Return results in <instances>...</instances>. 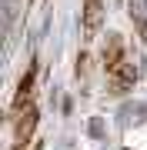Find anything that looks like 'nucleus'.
<instances>
[{
    "label": "nucleus",
    "instance_id": "obj_1",
    "mask_svg": "<svg viewBox=\"0 0 147 150\" xmlns=\"http://www.w3.org/2000/svg\"><path fill=\"white\" fill-rule=\"evenodd\" d=\"M33 80H37V64H30V67H27V74L20 77V87H17V97H13V113H20V110H27V107H30Z\"/></svg>",
    "mask_w": 147,
    "mask_h": 150
},
{
    "label": "nucleus",
    "instance_id": "obj_2",
    "mask_svg": "<svg viewBox=\"0 0 147 150\" xmlns=\"http://www.w3.org/2000/svg\"><path fill=\"white\" fill-rule=\"evenodd\" d=\"M84 37H97L100 23H104V4L100 0H84Z\"/></svg>",
    "mask_w": 147,
    "mask_h": 150
},
{
    "label": "nucleus",
    "instance_id": "obj_3",
    "mask_svg": "<svg viewBox=\"0 0 147 150\" xmlns=\"http://www.w3.org/2000/svg\"><path fill=\"white\" fill-rule=\"evenodd\" d=\"M110 77V93L114 97H120V93H127L134 87V80H137V70H134V64H120L114 74H107Z\"/></svg>",
    "mask_w": 147,
    "mask_h": 150
},
{
    "label": "nucleus",
    "instance_id": "obj_4",
    "mask_svg": "<svg viewBox=\"0 0 147 150\" xmlns=\"http://www.w3.org/2000/svg\"><path fill=\"white\" fill-rule=\"evenodd\" d=\"M120 64H127L124 60V40H120L117 33H110L107 43H104V67H107V74H114Z\"/></svg>",
    "mask_w": 147,
    "mask_h": 150
}]
</instances>
